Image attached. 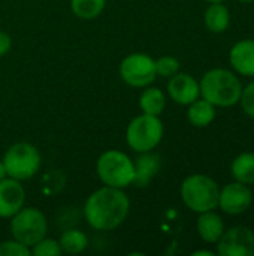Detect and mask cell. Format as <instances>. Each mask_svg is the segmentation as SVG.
Here are the masks:
<instances>
[{"label":"cell","instance_id":"obj_1","mask_svg":"<svg viewBox=\"0 0 254 256\" xmlns=\"http://www.w3.org/2000/svg\"><path fill=\"white\" fill-rule=\"evenodd\" d=\"M129 198L118 188L105 186L93 192L85 202V219L99 231H109L120 226L129 214Z\"/></svg>","mask_w":254,"mask_h":256},{"label":"cell","instance_id":"obj_2","mask_svg":"<svg viewBox=\"0 0 254 256\" xmlns=\"http://www.w3.org/2000/svg\"><path fill=\"white\" fill-rule=\"evenodd\" d=\"M199 88L202 98L214 106L231 108L240 102L243 84L232 70L216 68L202 76Z\"/></svg>","mask_w":254,"mask_h":256},{"label":"cell","instance_id":"obj_3","mask_svg":"<svg viewBox=\"0 0 254 256\" xmlns=\"http://www.w3.org/2000/svg\"><path fill=\"white\" fill-rule=\"evenodd\" d=\"M220 189L216 180L204 174L189 176L181 184V198L195 213L210 212L219 207Z\"/></svg>","mask_w":254,"mask_h":256},{"label":"cell","instance_id":"obj_4","mask_svg":"<svg viewBox=\"0 0 254 256\" xmlns=\"http://www.w3.org/2000/svg\"><path fill=\"white\" fill-rule=\"evenodd\" d=\"M97 176L106 186L123 189L133 183L135 165L127 154L109 150L97 160Z\"/></svg>","mask_w":254,"mask_h":256},{"label":"cell","instance_id":"obj_5","mask_svg":"<svg viewBox=\"0 0 254 256\" xmlns=\"http://www.w3.org/2000/svg\"><path fill=\"white\" fill-rule=\"evenodd\" d=\"M6 176L18 182L31 178L40 168V154L28 142H18L7 148L3 158Z\"/></svg>","mask_w":254,"mask_h":256},{"label":"cell","instance_id":"obj_6","mask_svg":"<svg viewBox=\"0 0 254 256\" xmlns=\"http://www.w3.org/2000/svg\"><path fill=\"white\" fill-rule=\"evenodd\" d=\"M163 123L157 116L142 114L133 118L127 128L126 140L130 148L139 153L151 152L162 141Z\"/></svg>","mask_w":254,"mask_h":256},{"label":"cell","instance_id":"obj_7","mask_svg":"<svg viewBox=\"0 0 254 256\" xmlns=\"http://www.w3.org/2000/svg\"><path fill=\"white\" fill-rule=\"evenodd\" d=\"M46 230V219L37 208H21L12 216L10 220V232L13 240L22 243L27 248H31L45 238Z\"/></svg>","mask_w":254,"mask_h":256},{"label":"cell","instance_id":"obj_8","mask_svg":"<svg viewBox=\"0 0 254 256\" xmlns=\"http://www.w3.org/2000/svg\"><path fill=\"white\" fill-rule=\"evenodd\" d=\"M120 75L124 82L133 87H145L151 84L156 76V62L147 54H130L120 66Z\"/></svg>","mask_w":254,"mask_h":256},{"label":"cell","instance_id":"obj_9","mask_svg":"<svg viewBox=\"0 0 254 256\" xmlns=\"http://www.w3.org/2000/svg\"><path fill=\"white\" fill-rule=\"evenodd\" d=\"M216 244L220 256H254V232L247 226H234Z\"/></svg>","mask_w":254,"mask_h":256},{"label":"cell","instance_id":"obj_10","mask_svg":"<svg viewBox=\"0 0 254 256\" xmlns=\"http://www.w3.org/2000/svg\"><path fill=\"white\" fill-rule=\"evenodd\" d=\"M253 202L252 189L240 182L226 184L219 195V207L229 216H238L250 208Z\"/></svg>","mask_w":254,"mask_h":256},{"label":"cell","instance_id":"obj_11","mask_svg":"<svg viewBox=\"0 0 254 256\" xmlns=\"http://www.w3.org/2000/svg\"><path fill=\"white\" fill-rule=\"evenodd\" d=\"M25 201V190L15 178L0 180V218H12Z\"/></svg>","mask_w":254,"mask_h":256},{"label":"cell","instance_id":"obj_12","mask_svg":"<svg viewBox=\"0 0 254 256\" xmlns=\"http://www.w3.org/2000/svg\"><path fill=\"white\" fill-rule=\"evenodd\" d=\"M168 92L172 100L180 105H190L196 99H199L201 88L199 82L189 74H175L171 76L168 82Z\"/></svg>","mask_w":254,"mask_h":256},{"label":"cell","instance_id":"obj_13","mask_svg":"<svg viewBox=\"0 0 254 256\" xmlns=\"http://www.w3.org/2000/svg\"><path fill=\"white\" fill-rule=\"evenodd\" d=\"M231 66L244 76H254V39L237 42L229 52Z\"/></svg>","mask_w":254,"mask_h":256},{"label":"cell","instance_id":"obj_14","mask_svg":"<svg viewBox=\"0 0 254 256\" xmlns=\"http://www.w3.org/2000/svg\"><path fill=\"white\" fill-rule=\"evenodd\" d=\"M196 228H198L199 237L205 243H211V244H216L225 232L223 219L217 213H214V210L201 213Z\"/></svg>","mask_w":254,"mask_h":256},{"label":"cell","instance_id":"obj_15","mask_svg":"<svg viewBox=\"0 0 254 256\" xmlns=\"http://www.w3.org/2000/svg\"><path fill=\"white\" fill-rule=\"evenodd\" d=\"M159 168H160V158L157 154H151L145 152L142 156L136 159L133 183L139 188L147 186L151 182V178L159 172Z\"/></svg>","mask_w":254,"mask_h":256},{"label":"cell","instance_id":"obj_16","mask_svg":"<svg viewBox=\"0 0 254 256\" xmlns=\"http://www.w3.org/2000/svg\"><path fill=\"white\" fill-rule=\"evenodd\" d=\"M187 118L196 128H207L216 118V106L204 98L196 99L189 105Z\"/></svg>","mask_w":254,"mask_h":256},{"label":"cell","instance_id":"obj_17","mask_svg":"<svg viewBox=\"0 0 254 256\" xmlns=\"http://www.w3.org/2000/svg\"><path fill=\"white\" fill-rule=\"evenodd\" d=\"M205 26L210 32L213 33H223L228 30L229 24H231V14L229 9L220 3H211L208 6V9L205 10V16H204Z\"/></svg>","mask_w":254,"mask_h":256},{"label":"cell","instance_id":"obj_18","mask_svg":"<svg viewBox=\"0 0 254 256\" xmlns=\"http://www.w3.org/2000/svg\"><path fill=\"white\" fill-rule=\"evenodd\" d=\"M231 174L235 182L244 183L247 186L254 184V153L247 152L238 154L231 165Z\"/></svg>","mask_w":254,"mask_h":256},{"label":"cell","instance_id":"obj_19","mask_svg":"<svg viewBox=\"0 0 254 256\" xmlns=\"http://www.w3.org/2000/svg\"><path fill=\"white\" fill-rule=\"evenodd\" d=\"M165 105H166V98H165L163 92L157 87L145 88L139 98V106L144 114L159 117L163 112Z\"/></svg>","mask_w":254,"mask_h":256},{"label":"cell","instance_id":"obj_20","mask_svg":"<svg viewBox=\"0 0 254 256\" xmlns=\"http://www.w3.org/2000/svg\"><path fill=\"white\" fill-rule=\"evenodd\" d=\"M87 243L88 242H87L85 234L78 230H69V231L63 232L60 237V242H58L61 252H66L69 255L81 254L82 250H85Z\"/></svg>","mask_w":254,"mask_h":256},{"label":"cell","instance_id":"obj_21","mask_svg":"<svg viewBox=\"0 0 254 256\" xmlns=\"http://www.w3.org/2000/svg\"><path fill=\"white\" fill-rule=\"evenodd\" d=\"M106 0H70V8L78 18L93 20L105 8Z\"/></svg>","mask_w":254,"mask_h":256},{"label":"cell","instance_id":"obj_22","mask_svg":"<svg viewBox=\"0 0 254 256\" xmlns=\"http://www.w3.org/2000/svg\"><path fill=\"white\" fill-rule=\"evenodd\" d=\"M178 70H180V62H178V58H175V57H172V56L160 57V58L156 62V72H157V75H160V76L171 78V76H174L175 74H178Z\"/></svg>","mask_w":254,"mask_h":256},{"label":"cell","instance_id":"obj_23","mask_svg":"<svg viewBox=\"0 0 254 256\" xmlns=\"http://www.w3.org/2000/svg\"><path fill=\"white\" fill-rule=\"evenodd\" d=\"M31 248H33L31 255L34 256H58L61 254V248H60L58 242H55V240L42 238Z\"/></svg>","mask_w":254,"mask_h":256},{"label":"cell","instance_id":"obj_24","mask_svg":"<svg viewBox=\"0 0 254 256\" xmlns=\"http://www.w3.org/2000/svg\"><path fill=\"white\" fill-rule=\"evenodd\" d=\"M31 252L28 250L27 246L22 243L12 240V242H4L0 243V256H28Z\"/></svg>","mask_w":254,"mask_h":256},{"label":"cell","instance_id":"obj_25","mask_svg":"<svg viewBox=\"0 0 254 256\" xmlns=\"http://www.w3.org/2000/svg\"><path fill=\"white\" fill-rule=\"evenodd\" d=\"M240 104H241L243 111L249 117L254 118V81H252L247 87H243Z\"/></svg>","mask_w":254,"mask_h":256},{"label":"cell","instance_id":"obj_26","mask_svg":"<svg viewBox=\"0 0 254 256\" xmlns=\"http://www.w3.org/2000/svg\"><path fill=\"white\" fill-rule=\"evenodd\" d=\"M12 46V40L9 38V34H6L4 32H0V57L4 56Z\"/></svg>","mask_w":254,"mask_h":256},{"label":"cell","instance_id":"obj_27","mask_svg":"<svg viewBox=\"0 0 254 256\" xmlns=\"http://www.w3.org/2000/svg\"><path fill=\"white\" fill-rule=\"evenodd\" d=\"M192 255L193 256H214L216 254H214V252H211V250H196V252H193Z\"/></svg>","mask_w":254,"mask_h":256},{"label":"cell","instance_id":"obj_28","mask_svg":"<svg viewBox=\"0 0 254 256\" xmlns=\"http://www.w3.org/2000/svg\"><path fill=\"white\" fill-rule=\"evenodd\" d=\"M4 177H6V170H4L3 162H0V180H3Z\"/></svg>","mask_w":254,"mask_h":256},{"label":"cell","instance_id":"obj_29","mask_svg":"<svg viewBox=\"0 0 254 256\" xmlns=\"http://www.w3.org/2000/svg\"><path fill=\"white\" fill-rule=\"evenodd\" d=\"M207 2H210V3H220V2H223V0H207Z\"/></svg>","mask_w":254,"mask_h":256},{"label":"cell","instance_id":"obj_30","mask_svg":"<svg viewBox=\"0 0 254 256\" xmlns=\"http://www.w3.org/2000/svg\"><path fill=\"white\" fill-rule=\"evenodd\" d=\"M240 2H243V3H250V2H254V0H240Z\"/></svg>","mask_w":254,"mask_h":256}]
</instances>
